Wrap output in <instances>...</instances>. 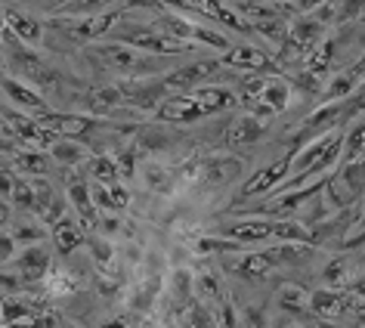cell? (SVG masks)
I'll return each instance as SVG.
<instances>
[{"label": "cell", "mask_w": 365, "mask_h": 328, "mask_svg": "<svg viewBox=\"0 0 365 328\" xmlns=\"http://www.w3.org/2000/svg\"><path fill=\"white\" fill-rule=\"evenodd\" d=\"M291 161H294V149L288 155H282L279 161L267 164L263 170H257L248 183L242 186V198H251V195H267V193H279L282 183L291 177Z\"/></svg>", "instance_id": "6da1fadb"}, {"label": "cell", "mask_w": 365, "mask_h": 328, "mask_svg": "<svg viewBox=\"0 0 365 328\" xmlns=\"http://www.w3.org/2000/svg\"><path fill=\"white\" fill-rule=\"evenodd\" d=\"M217 75H223L220 59H198V62H192V66L164 75L161 84L168 90H189V93H192L195 87H205V81H214Z\"/></svg>", "instance_id": "7a4b0ae2"}, {"label": "cell", "mask_w": 365, "mask_h": 328, "mask_svg": "<svg viewBox=\"0 0 365 328\" xmlns=\"http://www.w3.org/2000/svg\"><path fill=\"white\" fill-rule=\"evenodd\" d=\"M121 41L130 43V50H155V53H180V50H192L189 43H180V41H170L164 38L161 31L155 29H143V25H133V29H124V31H115Z\"/></svg>", "instance_id": "3957f363"}, {"label": "cell", "mask_w": 365, "mask_h": 328, "mask_svg": "<svg viewBox=\"0 0 365 328\" xmlns=\"http://www.w3.org/2000/svg\"><path fill=\"white\" fill-rule=\"evenodd\" d=\"M90 56H93L103 68H112V71H136V68H145V59L140 56L136 50L124 47V43H99V47L90 50Z\"/></svg>", "instance_id": "277c9868"}, {"label": "cell", "mask_w": 365, "mask_h": 328, "mask_svg": "<svg viewBox=\"0 0 365 328\" xmlns=\"http://www.w3.org/2000/svg\"><path fill=\"white\" fill-rule=\"evenodd\" d=\"M285 38L294 43V47L304 53V56H309L319 43H322L328 38V29L322 22H316L313 19V13H307V16H297V19H291L288 22V34Z\"/></svg>", "instance_id": "5b68a950"}, {"label": "cell", "mask_w": 365, "mask_h": 328, "mask_svg": "<svg viewBox=\"0 0 365 328\" xmlns=\"http://www.w3.org/2000/svg\"><path fill=\"white\" fill-rule=\"evenodd\" d=\"M223 68H239V71H272V59L263 53L260 47H251V43H239V47H230L220 56Z\"/></svg>", "instance_id": "8992f818"}, {"label": "cell", "mask_w": 365, "mask_h": 328, "mask_svg": "<svg viewBox=\"0 0 365 328\" xmlns=\"http://www.w3.org/2000/svg\"><path fill=\"white\" fill-rule=\"evenodd\" d=\"M198 174H202V180L211 186H226V183L242 180L245 164L239 158H230V155H211V158H205L198 164Z\"/></svg>", "instance_id": "52a82bcc"}, {"label": "cell", "mask_w": 365, "mask_h": 328, "mask_svg": "<svg viewBox=\"0 0 365 328\" xmlns=\"http://www.w3.org/2000/svg\"><path fill=\"white\" fill-rule=\"evenodd\" d=\"M118 16H121V10H108V13H99V16H84V19H66L59 25L71 34V38L93 41V38H99V34L112 31V25L118 22Z\"/></svg>", "instance_id": "ba28073f"}, {"label": "cell", "mask_w": 365, "mask_h": 328, "mask_svg": "<svg viewBox=\"0 0 365 328\" xmlns=\"http://www.w3.org/2000/svg\"><path fill=\"white\" fill-rule=\"evenodd\" d=\"M198 118H205V112L189 93L168 96L158 106V121H168V124H192V121H198Z\"/></svg>", "instance_id": "9c48e42d"}, {"label": "cell", "mask_w": 365, "mask_h": 328, "mask_svg": "<svg viewBox=\"0 0 365 328\" xmlns=\"http://www.w3.org/2000/svg\"><path fill=\"white\" fill-rule=\"evenodd\" d=\"M226 270L232 272V276H239L245 282H260V279H267L272 270H276V263L269 260V254L267 251H257V254H242V257H235L226 263Z\"/></svg>", "instance_id": "30bf717a"}, {"label": "cell", "mask_w": 365, "mask_h": 328, "mask_svg": "<svg viewBox=\"0 0 365 328\" xmlns=\"http://www.w3.org/2000/svg\"><path fill=\"white\" fill-rule=\"evenodd\" d=\"M223 239L230 242H239L242 248L245 245H260V242H269L272 239V220H242V223H230L223 226Z\"/></svg>", "instance_id": "8fae6325"}, {"label": "cell", "mask_w": 365, "mask_h": 328, "mask_svg": "<svg viewBox=\"0 0 365 328\" xmlns=\"http://www.w3.org/2000/svg\"><path fill=\"white\" fill-rule=\"evenodd\" d=\"M0 87H4V93L13 99L19 108H25L29 115H34V118H43V115H50V108H47V103H43V96L38 93V90H31V87H25L22 81H13V78H6L4 75V81H0Z\"/></svg>", "instance_id": "7c38bea8"}, {"label": "cell", "mask_w": 365, "mask_h": 328, "mask_svg": "<svg viewBox=\"0 0 365 328\" xmlns=\"http://www.w3.org/2000/svg\"><path fill=\"white\" fill-rule=\"evenodd\" d=\"M13 267H16V272H19V279H25V282H38V279H43L47 276V270H50V251L47 248H25L19 257L13 260Z\"/></svg>", "instance_id": "4fadbf2b"}, {"label": "cell", "mask_w": 365, "mask_h": 328, "mask_svg": "<svg viewBox=\"0 0 365 328\" xmlns=\"http://www.w3.org/2000/svg\"><path fill=\"white\" fill-rule=\"evenodd\" d=\"M198 106H202L205 115H214V112H226V108L235 106V93L230 87H220V84H205V87H195L192 93Z\"/></svg>", "instance_id": "5bb4252c"}, {"label": "cell", "mask_w": 365, "mask_h": 328, "mask_svg": "<svg viewBox=\"0 0 365 328\" xmlns=\"http://www.w3.org/2000/svg\"><path fill=\"white\" fill-rule=\"evenodd\" d=\"M4 25H6V31H10L16 41L25 43V47H31V43H38L43 38L41 22L31 19V16H25V13H19V10H6L4 13Z\"/></svg>", "instance_id": "9a60e30c"}, {"label": "cell", "mask_w": 365, "mask_h": 328, "mask_svg": "<svg viewBox=\"0 0 365 328\" xmlns=\"http://www.w3.org/2000/svg\"><path fill=\"white\" fill-rule=\"evenodd\" d=\"M356 84H359V81L350 75V68L334 71V75L325 81L322 96H319V106H334V103H344V99H350L353 90H356Z\"/></svg>", "instance_id": "2e32d148"}, {"label": "cell", "mask_w": 365, "mask_h": 328, "mask_svg": "<svg viewBox=\"0 0 365 328\" xmlns=\"http://www.w3.org/2000/svg\"><path fill=\"white\" fill-rule=\"evenodd\" d=\"M365 155V115L346 124L344 143H341V164H353Z\"/></svg>", "instance_id": "e0dca14e"}, {"label": "cell", "mask_w": 365, "mask_h": 328, "mask_svg": "<svg viewBox=\"0 0 365 328\" xmlns=\"http://www.w3.org/2000/svg\"><path fill=\"white\" fill-rule=\"evenodd\" d=\"M84 106L90 112H112V108L124 106V93L118 84H99V87H90L84 93Z\"/></svg>", "instance_id": "ac0fdd59"}, {"label": "cell", "mask_w": 365, "mask_h": 328, "mask_svg": "<svg viewBox=\"0 0 365 328\" xmlns=\"http://www.w3.org/2000/svg\"><path fill=\"white\" fill-rule=\"evenodd\" d=\"M257 103L267 106L272 115L285 112L288 103H291V87H288V81H285V78H267V84H263V93H260Z\"/></svg>", "instance_id": "d6986e66"}, {"label": "cell", "mask_w": 365, "mask_h": 328, "mask_svg": "<svg viewBox=\"0 0 365 328\" xmlns=\"http://www.w3.org/2000/svg\"><path fill=\"white\" fill-rule=\"evenodd\" d=\"M341 304H344V291H331V288L309 291V313L322 316V322H328L331 316H341Z\"/></svg>", "instance_id": "ffe728a7"}, {"label": "cell", "mask_w": 365, "mask_h": 328, "mask_svg": "<svg viewBox=\"0 0 365 328\" xmlns=\"http://www.w3.org/2000/svg\"><path fill=\"white\" fill-rule=\"evenodd\" d=\"M192 288H195V294L205 300V304H217L220 307L226 297V288H223V282L217 279V272H211V270H205V272H198V276L192 279Z\"/></svg>", "instance_id": "44dd1931"}, {"label": "cell", "mask_w": 365, "mask_h": 328, "mask_svg": "<svg viewBox=\"0 0 365 328\" xmlns=\"http://www.w3.org/2000/svg\"><path fill=\"white\" fill-rule=\"evenodd\" d=\"M276 300H279V309H285V313H291V316H304L307 309H309V291L294 285V282L282 285Z\"/></svg>", "instance_id": "7402d4cb"}, {"label": "cell", "mask_w": 365, "mask_h": 328, "mask_svg": "<svg viewBox=\"0 0 365 328\" xmlns=\"http://www.w3.org/2000/svg\"><path fill=\"white\" fill-rule=\"evenodd\" d=\"M260 136H263V121H257V118H251V115H242L239 121L230 127L226 140L232 145H248V143H257Z\"/></svg>", "instance_id": "603a6c76"}, {"label": "cell", "mask_w": 365, "mask_h": 328, "mask_svg": "<svg viewBox=\"0 0 365 328\" xmlns=\"http://www.w3.org/2000/svg\"><path fill=\"white\" fill-rule=\"evenodd\" d=\"M140 180H143V186L149 189V193H170L173 189V177H170V170L164 168V164H143L140 168Z\"/></svg>", "instance_id": "cb8c5ba5"}, {"label": "cell", "mask_w": 365, "mask_h": 328, "mask_svg": "<svg viewBox=\"0 0 365 328\" xmlns=\"http://www.w3.org/2000/svg\"><path fill=\"white\" fill-rule=\"evenodd\" d=\"M53 239H56V251L59 254H71L75 248H81V242H84V232L78 230V223H71V220H62L53 226Z\"/></svg>", "instance_id": "d4e9b609"}, {"label": "cell", "mask_w": 365, "mask_h": 328, "mask_svg": "<svg viewBox=\"0 0 365 328\" xmlns=\"http://www.w3.org/2000/svg\"><path fill=\"white\" fill-rule=\"evenodd\" d=\"M50 155L56 158V164L75 168V164H81V161L87 158V149L78 140H62V136H56V143L50 145Z\"/></svg>", "instance_id": "484cf974"}, {"label": "cell", "mask_w": 365, "mask_h": 328, "mask_svg": "<svg viewBox=\"0 0 365 328\" xmlns=\"http://www.w3.org/2000/svg\"><path fill=\"white\" fill-rule=\"evenodd\" d=\"M158 288H161V279H158V276L140 279V282H136V285L130 288V307L140 309V313H145V309L155 304V294H158Z\"/></svg>", "instance_id": "4316f807"}, {"label": "cell", "mask_w": 365, "mask_h": 328, "mask_svg": "<svg viewBox=\"0 0 365 328\" xmlns=\"http://www.w3.org/2000/svg\"><path fill=\"white\" fill-rule=\"evenodd\" d=\"M13 164H16V170L19 174H31V180L34 177H43L50 170V158L43 152H38V149H31V152H19L13 158Z\"/></svg>", "instance_id": "83f0119b"}, {"label": "cell", "mask_w": 365, "mask_h": 328, "mask_svg": "<svg viewBox=\"0 0 365 328\" xmlns=\"http://www.w3.org/2000/svg\"><path fill=\"white\" fill-rule=\"evenodd\" d=\"M68 195H71V205H75V211L81 214V223H84V226H96V207H93V202H90V186L71 183Z\"/></svg>", "instance_id": "f1b7e54d"}, {"label": "cell", "mask_w": 365, "mask_h": 328, "mask_svg": "<svg viewBox=\"0 0 365 328\" xmlns=\"http://www.w3.org/2000/svg\"><path fill=\"white\" fill-rule=\"evenodd\" d=\"M90 174H93L96 186H118V180H121V174H118V164L112 158H106V155H96L93 161H90Z\"/></svg>", "instance_id": "f546056e"}, {"label": "cell", "mask_w": 365, "mask_h": 328, "mask_svg": "<svg viewBox=\"0 0 365 328\" xmlns=\"http://www.w3.org/2000/svg\"><path fill=\"white\" fill-rule=\"evenodd\" d=\"M322 276L328 279V288H331V291H344L346 285H350V279H353V276H350V260H346V257L331 260V263L325 267Z\"/></svg>", "instance_id": "4dcf8cb0"}, {"label": "cell", "mask_w": 365, "mask_h": 328, "mask_svg": "<svg viewBox=\"0 0 365 328\" xmlns=\"http://www.w3.org/2000/svg\"><path fill=\"white\" fill-rule=\"evenodd\" d=\"M195 251L198 254H245V248L239 242H230V239H217V235H205V239L195 242Z\"/></svg>", "instance_id": "1f68e13d"}, {"label": "cell", "mask_w": 365, "mask_h": 328, "mask_svg": "<svg viewBox=\"0 0 365 328\" xmlns=\"http://www.w3.org/2000/svg\"><path fill=\"white\" fill-rule=\"evenodd\" d=\"M288 87H291V90H300V93H309V96H322L325 81H322V78H316V75H309V71L300 68L297 75L288 81Z\"/></svg>", "instance_id": "d6a6232c"}, {"label": "cell", "mask_w": 365, "mask_h": 328, "mask_svg": "<svg viewBox=\"0 0 365 328\" xmlns=\"http://www.w3.org/2000/svg\"><path fill=\"white\" fill-rule=\"evenodd\" d=\"M140 145L161 152V149H168V145H173V136L164 133L161 127H158V130H155V127H143V130H140Z\"/></svg>", "instance_id": "836d02e7"}, {"label": "cell", "mask_w": 365, "mask_h": 328, "mask_svg": "<svg viewBox=\"0 0 365 328\" xmlns=\"http://www.w3.org/2000/svg\"><path fill=\"white\" fill-rule=\"evenodd\" d=\"M235 328H267V309L260 304H251L248 309L239 313V325Z\"/></svg>", "instance_id": "e575fe53"}, {"label": "cell", "mask_w": 365, "mask_h": 328, "mask_svg": "<svg viewBox=\"0 0 365 328\" xmlns=\"http://www.w3.org/2000/svg\"><path fill=\"white\" fill-rule=\"evenodd\" d=\"M13 205H19L22 211H34V195H31V186L29 180H16L13 183Z\"/></svg>", "instance_id": "d590c367"}, {"label": "cell", "mask_w": 365, "mask_h": 328, "mask_svg": "<svg viewBox=\"0 0 365 328\" xmlns=\"http://www.w3.org/2000/svg\"><path fill=\"white\" fill-rule=\"evenodd\" d=\"M0 313H4L6 322H19V319H25V316H34V309L29 304H22V300H4Z\"/></svg>", "instance_id": "8d00e7d4"}, {"label": "cell", "mask_w": 365, "mask_h": 328, "mask_svg": "<svg viewBox=\"0 0 365 328\" xmlns=\"http://www.w3.org/2000/svg\"><path fill=\"white\" fill-rule=\"evenodd\" d=\"M87 245H90V254H93V260L99 263V267H108V263H112L115 251H112V245H108V242H103V239H96V235H93Z\"/></svg>", "instance_id": "74e56055"}, {"label": "cell", "mask_w": 365, "mask_h": 328, "mask_svg": "<svg viewBox=\"0 0 365 328\" xmlns=\"http://www.w3.org/2000/svg\"><path fill=\"white\" fill-rule=\"evenodd\" d=\"M136 152H140V145H127V149L121 152V158H118V174L121 177H133V170H136Z\"/></svg>", "instance_id": "f35d334b"}, {"label": "cell", "mask_w": 365, "mask_h": 328, "mask_svg": "<svg viewBox=\"0 0 365 328\" xmlns=\"http://www.w3.org/2000/svg\"><path fill=\"white\" fill-rule=\"evenodd\" d=\"M81 282L75 276H68V272H53V291L56 294H71V291H78Z\"/></svg>", "instance_id": "ab89813d"}, {"label": "cell", "mask_w": 365, "mask_h": 328, "mask_svg": "<svg viewBox=\"0 0 365 328\" xmlns=\"http://www.w3.org/2000/svg\"><path fill=\"white\" fill-rule=\"evenodd\" d=\"M10 239H13V245H16V242H41V239H43V230H38V226H29V223H25V226H19V230H16V232L10 235Z\"/></svg>", "instance_id": "60d3db41"}, {"label": "cell", "mask_w": 365, "mask_h": 328, "mask_svg": "<svg viewBox=\"0 0 365 328\" xmlns=\"http://www.w3.org/2000/svg\"><path fill=\"white\" fill-rule=\"evenodd\" d=\"M31 328H56V316L53 313H34L31 316Z\"/></svg>", "instance_id": "b9f144b4"}, {"label": "cell", "mask_w": 365, "mask_h": 328, "mask_svg": "<svg viewBox=\"0 0 365 328\" xmlns=\"http://www.w3.org/2000/svg\"><path fill=\"white\" fill-rule=\"evenodd\" d=\"M13 254V239L10 235H0V260H6Z\"/></svg>", "instance_id": "7bdbcfd3"}, {"label": "cell", "mask_w": 365, "mask_h": 328, "mask_svg": "<svg viewBox=\"0 0 365 328\" xmlns=\"http://www.w3.org/2000/svg\"><path fill=\"white\" fill-rule=\"evenodd\" d=\"M103 328H127L124 319H108V322H103Z\"/></svg>", "instance_id": "ee69618b"}, {"label": "cell", "mask_w": 365, "mask_h": 328, "mask_svg": "<svg viewBox=\"0 0 365 328\" xmlns=\"http://www.w3.org/2000/svg\"><path fill=\"white\" fill-rule=\"evenodd\" d=\"M6 217H10V207H6V202H0V226L6 223Z\"/></svg>", "instance_id": "f6af8a7d"}, {"label": "cell", "mask_w": 365, "mask_h": 328, "mask_svg": "<svg viewBox=\"0 0 365 328\" xmlns=\"http://www.w3.org/2000/svg\"><path fill=\"white\" fill-rule=\"evenodd\" d=\"M316 328H341V325H334V322H319Z\"/></svg>", "instance_id": "bcb514c9"}, {"label": "cell", "mask_w": 365, "mask_h": 328, "mask_svg": "<svg viewBox=\"0 0 365 328\" xmlns=\"http://www.w3.org/2000/svg\"><path fill=\"white\" fill-rule=\"evenodd\" d=\"M0 31H4V13H0Z\"/></svg>", "instance_id": "7dc6e473"}, {"label": "cell", "mask_w": 365, "mask_h": 328, "mask_svg": "<svg viewBox=\"0 0 365 328\" xmlns=\"http://www.w3.org/2000/svg\"><path fill=\"white\" fill-rule=\"evenodd\" d=\"M0 81H4V68H0Z\"/></svg>", "instance_id": "c3c4849f"}, {"label": "cell", "mask_w": 365, "mask_h": 328, "mask_svg": "<svg viewBox=\"0 0 365 328\" xmlns=\"http://www.w3.org/2000/svg\"><path fill=\"white\" fill-rule=\"evenodd\" d=\"M62 328H75V325H62Z\"/></svg>", "instance_id": "681fc988"}, {"label": "cell", "mask_w": 365, "mask_h": 328, "mask_svg": "<svg viewBox=\"0 0 365 328\" xmlns=\"http://www.w3.org/2000/svg\"><path fill=\"white\" fill-rule=\"evenodd\" d=\"M6 328H16V325H6Z\"/></svg>", "instance_id": "f907efd6"}]
</instances>
